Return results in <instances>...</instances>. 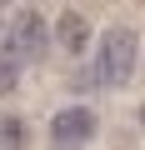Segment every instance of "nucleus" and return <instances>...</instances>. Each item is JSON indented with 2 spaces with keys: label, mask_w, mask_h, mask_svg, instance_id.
<instances>
[{
  "label": "nucleus",
  "mask_w": 145,
  "mask_h": 150,
  "mask_svg": "<svg viewBox=\"0 0 145 150\" xmlns=\"http://www.w3.org/2000/svg\"><path fill=\"white\" fill-rule=\"evenodd\" d=\"M135 55H140L135 30H130V25H110V30L100 35V45H95V85H105V90L125 85L130 70H135Z\"/></svg>",
  "instance_id": "nucleus-1"
},
{
  "label": "nucleus",
  "mask_w": 145,
  "mask_h": 150,
  "mask_svg": "<svg viewBox=\"0 0 145 150\" xmlns=\"http://www.w3.org/2000/svg\"><path fill=\"white\" fill-rule=\"evenodd\" d=\"M140 130H145V105H140Z\"/></svg>",
  "instance_id": "nucleus-7"
},
{
  "label": "nucleus",
  "mask_w": 145,
  "mask_h": 150,
  "mask_svg": "<svg viewBox=\"0 0 145 150\" xmlns=\"http://www.w3.org/2000/svg\"><path fill=\"white\" fill-rule=\"evenodd\" d=\"M95 110L90 105H65V110H55V120H50V145L55 150H80V145H90L95 140Z\"/></svg>",
  "instance_id": "nucleus-3"
},
{
  "label": "nucleus",
  "mask_w": 145,
  "mask_h": 150,
  "mask_svg": "<svg viewBox=\"0 0 145 150\" xmlns=\"http://www.w3.org/2000/svg\"><path fill=\"white\" fill-rule=\"evenodd\" d=\"M0 35H5V30H0Z\"/></svg>",
  "instance_id": "nucleus-9"
},
{
  "label": "nucleus",
  "mask_w": 145,
  "mask_h": 150,
  "mask_svg": "<svg viewBox=\"0 0 145 150\" xmlns=\"http://www.w3.org/2000/svg\"><path fill=\"white\" fill-rule=\"evenodd\" d=\"M55 45H60L65 55H80V50L90 45V20H85L80 10H65V15L55 20Z\"/></svg>",
  "instance_id": "nucleus-4"
},
{
  "label": "nucleus",
  "mask_w": 145,
  "mask_h": 150,
  "mask_svg": "<svg viewBox=\"0 0 145 150\" xmlns=\"http://www.w3.org/2000/svg\"><path fill=\"white\" fill-rule=\"evenodd\" d=\"M15 85H20V65H15L10 55H0V95H10Z\"/></svg>",
  "instance_id": "nucleus-6"
},
{
  "label": "nucleus",
  "mask_w": 145,
  "mask_h": 150,
  "mask_svg": "<svg viewBox=\"0 0 145 150\" xmlns=\"http://www.w3.org/2000/svg\"><path fill=\"white\" fill-rule=\"evenodd\" d=\"M0 5H10V0H0Z\"/></svg>",
  "instance_id": "nucleus-8"
},
{
  "label": "nucleus",
  "mask_w": 145,
  "mask_h": 150,
  "mask_svg": "<svg viewBox=\"0 0 145 150\" xmlns=\"http://www.w3.org/2000/svg\"><path fill=\"white\" fill-rule=\"evenodd\" d=\"M45 45H50V25L40 20V10H20L0 35V55H10L15 65H40Z\"/></svg>",
  "instance_id": "nucleus-2"
},
{
  "label": "nucleus",
  "mask_w": 145,
  "mask_h": 150,
  "mask_svg": "<svg viewBox=\"0 0 145 150\" xmlns=\"http://www.w3.org/2000/svg\"><path fill=\"white\" fill-rule=\"evenodd\" d=\"M0 145H5V150H20L25 145V120H0Z\"/></svg>",
  "instance_id": "nucleus-5"
}]
</instances>
